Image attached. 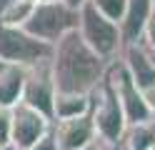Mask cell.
<instances>
[{
  "mask_svg": "<svg viewBox=\"0 0 155 150\" xmlns=\"http://www.w3.org/2000/svg\"><path fill=\"white\" fill-rule=\"evenodd\" d=\"M108 60L100 58L95 50L83 40L80 30L65 33L53 45L50 68L53 80L58 90H70V93H90L108 73Z\"/></svg>",
  "mask_w": 155,
  "mask_h": 150,
  "instance_id": "obj_1",
  "label": "cell"
},
{
  "mask_svg": "<svg viewBox=\"0 0 155 150\" xmlns=\"http://www.w3.org/2000/svg\"><path fill=\"white\" fill-rule=\"evenodd\" d=\"M78 30H80L83 40L88 43L100 58H105L108 63L118 60L123 53V35H120V25L115 20L105 18L90 0L78 10Z\"/></svg>",
  "mask_w": 155,
  "mask_h": 150,
  "instance_id": "obj_2",
  "label": "cell"
},
{
  "mask_svg": "<svg viewBox=\"0 0 155 150\" xmlns=\"http://www.w3.org/2000/svg\"><path fill=\"white\" fill-rule=\"evenodd\" d=\"M90 118L95 123L98 138L108 145H115L120 140V135L125 133V128H128L123 105L108 75L90 90Z\"/></svg>",
  "mask_w": 155,
  "mask_h": 150,
  "instance_id": "obj_3",
  "label": "cell"
},
{
  "mask_svg": "<svg viewBox=\"0 0 155 150\" xmlns=\"http://www.w3.org/2000/svg\"><path fill=\"white\" fill-rule=\"evenodd\" d=\"M53 55V45L38 40L20 25L0 23V60L5 65H23L30 68L40 60Z\"/></svg>",
  "mask_w": 155,
  "mask_h": 150,
  "instance_id": "obj_4",
  "label": "cell"
},
{
  "mask_svg": "<svg viewBox=\"0 0 155 150\" xmlns=\"http://www.w3.org/2000/svg\"><path fill=\"white\" fill-rule=\"evenodd\" d=\"M23 28L30 35H35L38 40L55 45L65 33L78 28V10L68 8L63 0H58V3H38Z\"/></svg>",
  "mask_w": 155,
  "mask_h": 150,
  "instance_id": "obj_5",
  "label": "cell"
},
{
  "mask_svg": "<svg viewBox=\"0 0 155 150\" xmlns=\"http://www.w3.org/2000/svg\"><path fill=\"white\" fill-rule=\"evenodd\" d=\"M105 75L110 78L115 93H118V100H120V105H123V113H125L128 125L150 123V120H155L153 110L148 108V103H145V98H143V90L135 85L130 70L125 68V63H123L120 58L113 60V63L108 65V73H105Z\"/></svg>",
  "mask_w": 155,
  "mask_h": 150,
  "instance_id": "obj_6",
  "label": "cell"
},
{
  "mask_svg": "<svg viewBox=\"0 0 155 150\" xmlns=\"http://www.w3.org/2000/svg\"><path fill=\"white\" fill-rule=\"evenodd\" d=\"M55 80H53V68H50V58L40 60L28 68V78H25V90H23V103L30 105L35 110H40L43 115L53 120V110H55Z\"/></svg>",
  "mask_w": 155,
  "mask_h": 150,
  "instance_id": "obj_7",
  "label": "cell"
},
{
  "mask_svg": "<svg viewBox=\"0 0 155 150\" xmlns=\"http://www.w3.org/2000/svg\"><path fill=\"white\" fill-rule=\"evenodd\" d=\"M53 120L25 103L13 108V130H10V148L13 150H30L45 133H50Z\"/></svg>",
  "mask_w": 155,
  "mask_h": 150,
  "instance_id": "obj_8",
  "label": "cell"
},
{
  "mask_svg": "<svg viewBox=\"0 0 155 150\" xmlns=\"http://www.w3.org/2000/svg\"><path fill=\"white\" fill-rule=\"evenodd\" d=\"M53 135L60 150H80L83 145L98 138L90 113L78 118H65V120H53Z\"/></svg>",
  "mask_w": 155,
  "mask_h": 150,
  "instance_id": "obj_9",
  "label": "cell"
},
{
  "mask_svg": "<svg viewBox=\"0 0 155 150\" xmlns=\"http://www.w3.org/2000/svg\"><path fill=\"white\" fill-rule=\"evenodd\" d=\"M120 60L125 63V68L130 70V75L135 80V85H138L140 90H145L148 85L155 83V63L150 58V50L145 43H130L123 48L120 53Z\"/></svg>",
  "mask_w": 155,
  "mask_h": 150,
  "instance_id": "obj_10",
  "label": "cell"
},
{
  "mask_svg": "<svg viewBox=\"0 0 155 150\" xmlns=\"http://www.w3.org/2000/svg\"><path fill=\"white\" fill-rule=\"evenodd\" d=\"M153 15V0H128L125 15L120 20V35H123V45L138 43L143 38V30L148 18Z\"/></svg>",
  "mask_w": 155,
  "mask_h": 150,
  "instance_id": "obj_11",
  "label": "cell"
},
{
  "mask_svg": "<svg viewBox=\"0 0 155 150\" xmlns=\"http://www.w3.org/2000/svg\"><path fill=\"white\" fill-rule=\"evenodd\" d=\"M25 78L28 68L23 65H5L0 70V105L3 108H15L18 103H23Z\"/></svg>",
  "mask_w": 155,
  "mask_h": 150,
  "instance_id": "obj_12",
  "label": "cell"
},
{
  "mask_svg": "<svg viewBox=\"0 0 155 150\" xmlns=\"http://www.w3.org/2000/svg\"><path fill=\"white\" fill-rule=\"evenodd\" d=\"M85 113H90V93H70V90H58L55 93L53 120L78 118Z\"/></svg>",
  "mask_w": 155,
  "mask_h": 150,
  "instance_id": "obj_13",
  "label": "cell"
},
{
  "mask_svg": "<svg viewBox=\"0 0 155 150\" xmlns=\"http://www.w3.org/2000/svg\"><path fill=\"white\" fill-rule=\"evenodd\" d=\"M33 3H25V0H15V3L5 10L3 15H0V23H8V25H25V20L30 18V13H33Z\"/></svg>",
  "mask_w": 155,
  "mask_h": 150,
  "instance_id": "obj_14",
  "label": "cell"
},
{
  "mask_svg": "<svg viewBox=\"0 0 155 150\" xmlns=\"http://www.w3.org/2000/svg\"><path fill=\"white\" fill-rule=\"evenodd\" d=\"M90 3L98 8L105 18L115 20V23H120V20H123L125 8H128V0H90Z\"/></svg>",
  "mask_w": 155,
  "mask_h": 150,
  "instance_id": "obj_15",
  "label": "cell"
},
{
  "mask_svg": "<svg viewBox=\"0 0 155 150\" xmlns=\"http://www.w3.org/2000/svg\"><path fill=\"white\" fill-rule=\"evenodd\" d=\"M10 130H13V108L0 105V145L10 148Z\"/></svg>",
  "mask_w": 155,
  "mask_h": 150,
  "instance_id": "obj_16",
  "label": "cell"
},
{
  "mask_svg": "<svg viewBox=\"0 0 155 150\" xmlns=\"http://www.w3.org/2000/svg\"><path fill=\"white\" fill-rule=\"evenodd\" d=\"M140 43H145L148 48H153V45H155V10H153V15L148 18V23H145V30H143Z\"/></svg>",
  "mask_w": 155,
  "mask_h": 150,
  "instance_id": "obj_17",
  "label": "cell"
},
{
  "mask_svg": "<svg viewBox=\"0 0 155 150\" xmlns=\"http://www.w3.org/2000/svg\"><path fill=\"white\" fill-rule=\"evenodd\" d=\"M30 150H60L58 148V143H55V135H53V128H50V133H45L38 143L30 148Z\"/></svg>",
  "mask_w": 155,
  "mask_h": 150,
  "instance_id": "obj_18",
  "label": "cell"
},
{
  "mask_svg": "<svg viewBox=\"0 0 155 150\" xmlns=\"http://www.w3.org/2000/svg\"><path fill=\"white\" fill-rule=\"evenodd\" d=\"M143 98H145L148 108L153 110V115H155V83H153V85H148V88L143 90Z\"/></svg>",
  "mask_w": 155,
  "mask_h": 150,
  "instance_id": "obj_19",
  "label": "cell"
},
{
  "mask_svg": "<svg viewBox=\"0 0 155 150\" xmlns=\"http://www.w3.org/2000/svg\"><path fill=\"white\" fill-rule=\"evenodd\" d=\"M80 150H110V145H108V143H103L100 138H95V140H90L88 145H83Z\"/></svg>",
  "mask_w": 155,
  "mask_h": 150,
  "instance_id": "obj_20",
  "label": "cell"
},
{
  "mask_svg": "<svg viewBox=\"0 0 155 150\" xmlns=\"http://www.w3.org/2000/svg\"><path fill=\"white\" fill-rule=\"evenodd\" d=\"M63 3H65L68 8H73V10H80L85 3H88V0H63Z\"/></svg>",
  "mask_w": 155,
  "mask_h": 150,
  "instance_id": "obj_21",
  "label": "cell"
},
{
  "mask_svg": "<svg viewBox=\"0 0 155 150\" xmlns=\"http://www.w3.org/2000/svg\"><path fill=\"white\" fill-rule=\"evenodd\" d=\"M13 3H15V0H0V15H3V13H5V10L10 8Z\"/></svg>",
  "mask_w": 155,
  "mask_h": 150,
  "instance_id": "obj_22",
  "label": "cell"
},
{
  "mask_svg": "<svg viewBox=\"0 0 155 150\" xmlns=\"http://www.w3.org/2000/svg\"><path fill=\"white\" fill-rule=\"evenodd\" d=\"M148 50H150V58H153V63H155V45H153V48H148Z\"/></svg>",
  "mask_w": 155,
  "mask_h": 150,
  "instance_id": "obj_23",
  "label": "cell"
},
{
  "mask_svg": "<svg viewBox=\"0 0 155 150\" xmlns=\"http://www.w3.org/2000/svg\"><path fill=\"white\" fill-rule=\"evenodd\" d=\"M38 3H58V0H38Z\"/></svg>",
  "mask_w": 155,
  "mask_h": 150,
  "instance_id": "obj_24",
  "label": "cell"
},
{
  "mask_svg": "<svg viewBox=\"0 0 155 150\" xmlns=\"http://www.w3.org/2000/svg\"><path fill=\"white\" fill-rule=\"evenodd\" d=\"M0 150H13V148H8V145H0Z\"/></svg>",
  "mask_w": 155,
  "mask_h": 150,
  "instance_id": "obj_25",
  "label": "cell"
},
{
  "mask_svg": "<svg viewBox=\"0 0 155 150\" xmlns=\"http://www.w3.org/2000/svg\"><path fill=\"white\" fill-rule=\"evenodd\" d=\"M25 3H33V5H38V0H25Z\"/></svg>",
  "mask_w": 155,
  "mask_h": 150,
  "instance_id": "obj_26",
  "label": "cell"
},
{
  "mask_svg": "<svg viewBox=\"0 0 155 150\" xmlns=\"http://www.w3.org/2000/svg\"><path fill=\"white\" fill-rule=\"evenodd\" d=\"M3 68H5V63H3V60H0V70H3Z\"/></svg>",
  "mask_w": 155,
  "mask_h": 150,
  "instance_id": "obj_27",
  "label": "cell"
},
{
  "mask_svg": "<svg viewBox=\"0 0 155 150\" xmlns=\"http://www.w3.org/2000/svg\"><path fill=\"white\" fill-rule=\"evenodd\" d=\"M153 10H155V0H153Z\"/></svg>",
  "mask_w": 155,
  "mask_h": 150,
  "instance_id": "obj_28",
  "label": "cell"
}]
</instances>
